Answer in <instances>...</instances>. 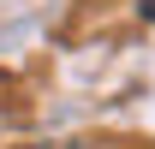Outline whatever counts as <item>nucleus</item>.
<instances>
[{
  "label": "nucleus",
  "instance_id": "obj_1",
  "mask_svg": "<svg viewBox=\"0 0 155 149\" xmlns=\"http://www.w3.org/2000/svg\"><path fill=\"white\" fill-rule=\"evenodd\" d=\"M24 149H78V143H24Z\"/></svg>",
  "mask_w": 155,
  "mask_h": 149
},
{
  "label": "nucleus",
  "instance_id": "obj_2",
  "mask_svg": "<svg viewBox=\"0 0 155 149\" xmlns=\"http://www.w3.org/2000/svg\"><path fill=\"white\" fill-rule=\"evenodd\" d=\"M137 12H143V18H149V24H155V0H143V6H137Z\"/></svg>",
  "mask_w": 155,
  "mask_h": 149
},
{
  "label": "nucleus",
  "instance_id": "obj_3",
  "mask_svg": "<svg viewBox=\"0 0 155 149\" xmlns=\"http://www.w3.org/2000/svg\"><path fill=\"white\" fill-rule=\"evenodd\" d=\"M149 149H155V143H149Z\"/></svg>",
  "mask_w": 155,
  "mask_h": 149
}]
</instances>
